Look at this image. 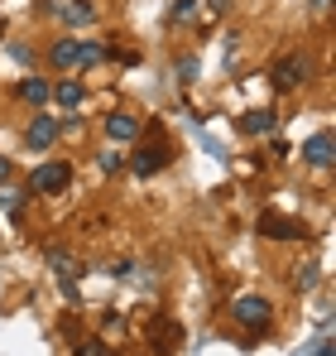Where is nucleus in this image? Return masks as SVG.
<instances>
[{
  "label": "nucleus",
  "instance_id": "obj_7",
  "mask_svg": "<svg viewBox=\"0 0 336 356\" xmlns=\"http://www.w3.org/2000/svg\"><path fill=\"white\" fill-rule=\"evenodd\" d=\"M101 130H106V140H111V145H135L144 125H140L135 111H111V116L101 120Z\"/></svg>",
  "mask_w": 336,
  "mask_h": 356
},
{
  "label": "nucleus",
  "instance_id": "obj_3",
  "mask_svg": "<svg viewBox=\"0 0 336 356\" xmlns=\"http://www.w3.org/2000/svg\"><path fill=\"white\" fill-rule=\"evenodd\" d=\"M308 77H312V58H308V54H298V49H293V54H283V58L269 67L274 92H298Z\"/></svg>",
  "mask_w": 336,
  "mask_h": 356
},
{
  "label": "nucleus",
  "instance_id": "obj_24",
  "mask_svg": "<svg viewBox=\"0 0 336 356\" xmlns=\"http://www.w3.org/2000/svg\"><path fill=\"white\" fill-rule=\"evenodd\" d=\"M5 178H10V159L0 154V183H5Z\"/></svg>",
  "mask_w": 336,
  "mask_h": 356
},
{
  "label": "nucleus",
  "instance_id": "obj_5",
  "mask_svg": "<svg viewBox=\"0 0 336 356\" xmlns=\"http://www.w3.org/2000/svg\"><path fill=\"white\" fill-rule=\"evenodd\" d=\"M260 236L264 241H303L308 236V222L283 217V212H260Z\"/></svg>",
  "mask_w": 336,
  "mask_h": 356
},
{
  "label": "nucleus",
  "instance_id": "obj_12",
  "mask_svg": "<svg viewBox=\"0 0 336 356\" xmlns=\"http://www.w3.org/2000/svg\"><path fill=\"white\" fill-rule=\"evenodd\" d=\"M53 97H58V106H67V111H72V106H82L87 87H82V77H62V82L53 87Z\"/></svg>",
  "mask_w": 336,
  "mask_h": 356
},
{
  "label": "nucleus",
  "instance_id": "obj_14",
  "mask_svg": "<svg viewBox=\"0 0 336 356\" xmlns=\"http://www.w3.org/2000/svg\"><path fill=\"white\" fill-rule=\"evenodd\" d=\"M96 63H106V44L101 39H77V72L96 67Z\"/></svg>",
  "mask_w": 336,
  "mask_h": 356
},
{
  "label": "nucleus",
  "instance_id": "obj_18",
  "mask_svg": "<svg viewBox=\"0 0 336 356\" xmlns=\"http://www.w3.org/2000/svg\"><path fill=\"white\" fill-rule=\"evenodd\" d=\"M173 77H178L183 87H187V82H197V58H178V63H173Z\"/></svg>",
  "mask_w": 336,
  "mask_h": 356
},
{
  "label": "nucleus",
  "instance_id": "obj_23",
  "mask_svg": "<svg viewBox=\"0 0 336 356\" xmlns=\"http://www.w3.org/2000/svg\"><path fill=\"white\" fill-rule=\"evenodd\" d=\"M226 5H230V0H212V5H207V10H212V19H217V15H221Z\"/></svg>",
  "mask_w": 336,
  "mask_h": 356
},
{
  "label": "nucleus",
  "instance_id": "obj_22",
  "mask_svg": "<svg viewBox=\"0 0 336 356\" xmlns=\"http://www.w3.org/2000/svg\"><path fill=\"white\" fill-rule=\"evenodd\" d=\"M312 356H336V347H332V342H327V337H322V342L312 347Z\"/></svg>",
  "mask_w": 336,
  "mask_h": 356
},
{
  "label": "nucleus",
  "instance_id": "obj_8",
  "mask_svg": "<svg viewBox=\"0 0 336 356\" xmlns=\"http://www.w3.org/2000/svg\"><path fill=\"white\" fill-rule=\"evenodd\" d=\"M53 140H58V120L53 116H34L29 125H24V145H29L34 154L53 149Z\"/></svg>",
  "mask_w": 336,
  "mask_h": 356
},
{
  "label": "nucleus",
  "instance_id": "obj_21",
  "mask_svg": "<svg viewBox=\"0 0 336 356\" xmlns=\"http://www.w3.org/2000/svg\"><path fill=\"white\" fill-rule=\"evenodd\" d=\"M312 280H317V275H312V265H298V275H293V284H298V289H308Z\"/></svg>",
  "mask_w": 336,
  "mask_h": 356
},
{
  "label": "nucleus",
  "instance_id": "obj_15",
  "mask_svg": "<svg viewBox=\"0 0 336 356\" xmlns=\"http://www.w3.org/2000/svg\"><path fill=\"white\" fill-rule=\"evenodd\" d=\"M49 265H53L58 280H77V275H82V260L67 255V250H49Z\"/></svg>",
  "mask_w": 336,
  "mask_h": 356
},
{
  "label": "nucleus",
  "instance_id": "obj_16",
  "mask_svg": "<svg viewBox=\"0 0 336 356\" xmlns=\"http://www.w3.org/2000/svg\"><path fill=\"white\" fill-rule=\"evenodd\" d=\"M62 19H67V24H92V19H96V10H92V5H82V0H77V5L67 0V5H62Z\"/></svg>",
  "mask_w": 336,
  "mask_h": 356
},
{
  "label": "nucleus",
  "instance_id": "obj_10",
  "mask_svg": "<svg viewBox=\"0 0 336 356\" xmlns=\"http://www.w3.org/2000/svg\"><path fill=\"white\" fill-rule=\"evenodd\" d=\"M49 63H53L58 72H77V39H72V34L53 39V49H49Z\"/></svg>",
  "mask_w": 336,
  "mask_h": 356
},
{
  "label": "nucleus",
  "instance_id": "obj_2",
  "mask_svg": "<svg viewBox=\"0 0 336 356\" xmlns=\"http://www.w3.org/2000/svg\"><path fill=\"white\" fill-rule=\"evenodd\" d=\"M230 323H235L245 337H260V332H269V323H274V303L264 294H240L230 303Z\"/></svg>",
  "mask_w": 336,
  "mask_h": 356
},
{
  "label": "nucleus",
  "instance_id": "obj_17",
  "mask_svg": "<svg viewBox=\"0 0 336 356\" xmlns=\"http://www.w3.org/2000/svg\"><path fill=\"white\" fill-rule=\"evenodd\" d=\"M197 15V0H173V10H168V24H183V19H192Z\"/></svg>",
  "mask_w": 336,
  "mask_h": 356
},
{
  "label": "nucleus",
  "instance_id": "obj_19",
  "mask_svg": "<svg viewBox=\"0 0 336 356\" xmlns=\"http://www.w3.org/2000/svg\"><path fill=\"white\" fill-rule=\"evenodd\" d=\"M0 202H5V212H10V217L19 222V217H24V202H29V197H24V193H0Z\"/></svg>",
  "mask_w": 336,
  "mask_h": 356
},
{
  "label": "nucleus",
  "instance_id": "obj_11",
  "mask_svg": "<svg viewBox=\"0 0 336 356\" xmlns=\"http://www.w3.org/2000/svg\"><path fill=\"white\" fill-rule=\"evenodd\" d=\"M15 97H19V102H29V106H44V102L53 97V87H49L44 77H19V87H15Z\"/></svg>",
  "mask_w": 336,
  "mask_h": 356
},
{
  "label": "nucleus",
  "instance_id": "obj_6",
  "mask_svg": "<svg viewBox=\"0 0 336 356\" xmlns=\"http://www.w3.org/2000/svg\"><path fill=\"white\" fill-rule=\"evenodd\" d=\"M235 130H240V135H250V140H264V135H274V130H279V111H274V106H250V111H240Z\"/></svg>",
  "mask_w": 336,
  "mask_h": 356
},
{
  "label": "nucleus",
  "instance_id": "obj_4",
  "mask_svg": "<svg viewBox=\"0 0 336 356\" xmlns=\"http://www.w3.org/2000/svg\"><path fill=\"white\" fill-rule=\"evenodd\" d=\"M72 188V164H62V159H49V164H39L34 174H29V197L39 193V197H58V193H67Z\"/></svg>",
  "mask_w": 336,
  "mask_h": 356
},
{
  "label": "nucleus",
  "instance_id": "obj_9",
  "mask_svg": "<svg viewBox=\"0 0 336 356\" xmlns=\"http://www.w3.org/2000/svg\"><path fill=\"white\" fill-rule=\"evenodd\" d=\"M303 164H308V169H332V130L308 135V145H303Z\"/></svg>",
  "mask_w": 336,
  "mask_h": 356
},
{
  "label": "nucleus",
  "instance_id": "obj_25",
  "mask_svg": "<svg viewBox=\"0 0 336 356\" xmlns=\"http://www.w3.org/2000/svg\"><path fill=\"white\" fill-rule=\"evenodd\" d=\"M327 5H332V0H312V10H317V15H322V10H327Z\"/></svg>",
  "mask_w": 336,
  "mask_h": 356
},
{
  "label": "nucleus",
  "instance_id": "obj_20",
  "mask_svg": "<svg viewBox=\"0 0 336 356\" xmlns=\"http://www.w3.org/2000/svg\"><path fill=\"white\" fill-rule=\"evenodd\" d=\"M96 164H101V174H120V169H125V154H115V149H106V154H101Z\"/></svg>",
  "mask_w": 336,
  "mask_h": 356
},
{
  "label": "nucleus",
  "instance_id": "obj_13",
  "mask_svg": "<svg viewBox=\"0 0 336 356\" xmlns=\"http://www.w3.org/2000/svg\"><path fill=\"white\" fill-rule=\"evenodd\" d=\"M149 342H154V352H159V356H168L173 347H178V323L159 318V323H154V332H149Z\"/></svg>",
  "mask_w": 336,
  "mask_h": 356
},
{
  "label": "nucleus",
  "instance_id": "obj_1",
  "mask_svg": "<svg viewBox=\"0 0 336 356\" xmlns=\"http://www.w3.org/2000/svg\"><path fill=\"white\" fill-rule=\"evenodd\" d=\"M168 164H173V140L164 135V125L154 120L149 135L140 130V149L130 154V169H135V178H154L159 169H168Z\"/></svg>",
  "mask_w": 336,
  "mask_h": 356
}]
</instances>
